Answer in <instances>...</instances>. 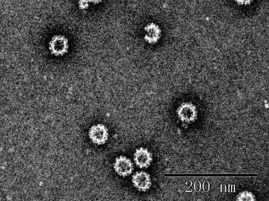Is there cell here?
I'll return each mask as SVG.
<instances>
[{"label": "cell", "mask_w": 269, "mask_h": 201, "mask_svg": "<svg viewBox=\"0 0 269 201\" xmlns=\"http://www.w3.org/2000/svg\"><path fill=\"white\" fill-rule=\"evenodd\" d=\"M88 136L94 144L103 145L109 138L108 130L103 124L95 125L89 129Z\"/></svg>", "instance_id": "cell-1"}, {"label": "cell", "mask_w": 269, "mask_h": 201, "mask_svg": "<svg viewBox=\"0 0 269 201\" xmlns=\"http://www.w3.org/2000/svg\"><path fill=\"white\" fill-rule=\"evenodd\" d=\"M177 113L179 120L188 124L194 122L198 117L196 106L189 102L182 103L177 109Z\"/></svg>", "instance_id": "cell-2"}, {"label": "cell", "mask_w": 269, "mask_h": 201, "mask_svg": "<svg viewBox=\"0 0 269 201\" xmlns=\"http://www.w3.org/2000/svg\"><path fill=\"white\" fill-rule=\"evenodd\" d=\"M113 168L115 173L123 178L129 177L134 171L133 162L125 156H120L115 159Z\"/></svg>", "instance_id": "cell-3"}, {"label": "cell", "mask_w": 269, "mask_h": 201, "mask_svg": "<svg viewBox=\"0 0 269 201\" xmlns=\"http://www.w3.org/2000/svg\"><path fill=\"white\" fill-rule=\"evenodd\" d=\"M69 49L68 38L63 35L54 36L49 43V49L56 56H63L67 53Z\"/></svg>", "instance_id": "cell-4"}, {"label": "cell", "mask_w": 269, "mask_h": 201, "mask_svg": "<svg viewBox=\"0 0 269 201\" xmlns=\"http://www.w3.org/2000/svg\"><path fill=\"white\" fill-rule=\"evenodd\" d=\"M133 159L134 163L138 168L146 169L150 166L153 161V156L147 148L140 147L134 153Z\"/></svg>", "instance_id": "cell-5"}, {"label": "cell", "mask_w": 269, "mask_h": 201, "mask_svg": "<svg viewBox=\"0 0 269 201\" xmlns=\"http://www.w3.org/2000/svg\"><path fill=\"white\" fill-rule=\"evenodd\" d=\"M132 184L134 187L141 192H146L150 189L152 182L150 175L146 172H138L133 175Z\"/></svg>", "instance_id": "cell-6"}, {"label": "cell", "mask_w": 269, "mask_h": 201, "mask_svg": "<svg viewBox=\"0 0 269 201\" xmlns=\"http://www.w3.org/2000/svg\"><path fill=\"white\" fill-rule=\"evenodd\" d=\"M144 30L146 32L144 39L147 43L155 44L161 38L162 30L156 23H150L147 24Z\"/></svg>", "instance_id": "cell-7"}, {"label": "cell", "mask_w": 269, "mask_h": 201, "mask_svg": "<svg viewBox=\"0 0 269 201\" xmlns=\"http://www.w3.org/2000/svg\"><path fill=\"white\" fill-rule=\"evenodd\" d=\"M236 200L238 201H255L256 198L252 192L246 191L240 193L237 197Z\"/></svg>", "instance_id": "cell-8"}, {"label": "cell", "mask_w": 269, "mask_h": 201, "mask_svg": "<svg viewBox=\"0 0 269 201\" xmlns=\"http://www.w3.org/2000/svg\"><path fill=\"white\" fill-rule=\"evenodd\" d=\"M78 6L80 9L86 10L89 7V2L88 0H79Z\"/></svg>", "instance_id": "cell-9"}, {"label": "cell", "mask_w": 269, "mask_h": 201, "mask_svg": "<svg viewBox=\"0 0 269 201\" xmlns=\"http://www.w3.org/2000/svg\"><path fill=\"white\" fill-rule=\"evenodd\" d=\"M235 2L239 5H247L251 4L253 0H235Z\"/></svg>", "instance_id": "cell-10"}, {"label": "cell", "mask_w": 269, "mask_h": 201, "mask_svg": "<svg viewBox=\"0 0 269 201\" xmlns=\"http://www.w3.org/2000/svg\"><path fill=\"white\" fill-rule=\"evenodd\" d=\"M89 3H92L94 4H97L101 3L102 0H88Z\"/></svg>", "instance_id": "cell-11"}]
</instances>
